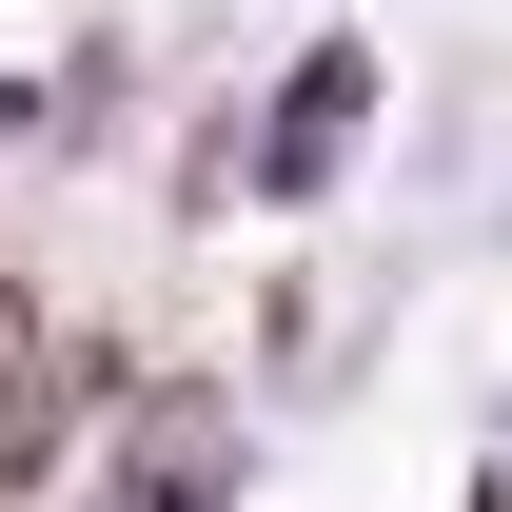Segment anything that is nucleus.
I'll use <instances>...</instances> for the list:
<instances>
[{
	"mask_svg": "<svg viewBox=\"0 0 512 512\" xmlns=\"http://www.w3.org/2000/svg\"><path fill=\"white\" fill-rule=\"evenodd\" d=\"M355 119H375V60L335 40V60L296 79V99H276V138H256V178H276V197H316V178H335V138H355Z\"/></svg>",
	"mask_w": 512,
	"mask_h": 512,
	"instance_id": "1",
	"label": "nucleus"
}]
</instances>
